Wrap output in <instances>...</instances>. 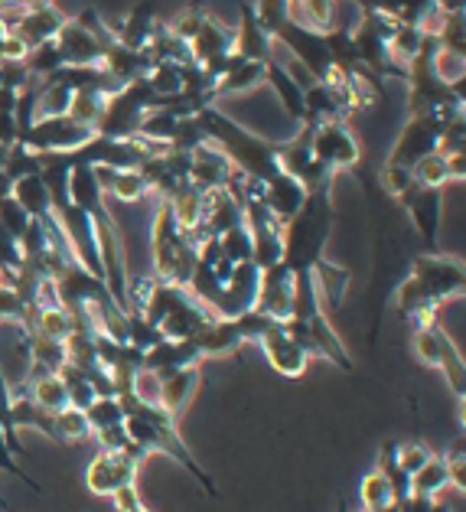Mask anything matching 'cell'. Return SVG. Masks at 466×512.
<instances>
[{"instance_id": "obj_47", "label": "cell", "mask_w": 466, "mask_h": 512, "mask_svg": "<svg viewBox=\"0 0 466 512\" xmlns=\"http://www.w3.org/2000/svg\"><path fill=\"white\" fill-rule=\"evenodd\" d=\"M379 180H382V186H385V193H392L395 199L408 190V186L414 183V173L411 170H405V167H392V164H385L382 167V173H379Z\"/></svg>"}, {"instance_id": "obj_40", "label": "cell", "mask_w": 466, "mask_h": 512, "mask_svg": "<svg viewBox=\"0 0 466 512\" xmlns=\"http://www.w3.org/2000/svg\"><path fill=\"white\" fill-rule=\"evenodd\" d=\"M33 173H40V154H33L30 147H23L20 141L7 151V164H4V177L10 183H17L23 177H33Z\"/></svg>"}, {"instance_id": "obj_34", "label": "cell", "mask_w": 466, "mask_h": 512, "mask_svg": "<svg viewBox=\"0 0 466 512\" xmlns=\"http://www.w3.org/2000/svg\"><path fill=\"white\" fill-rule=\"evenodd\" d=\"M85 418H88V428H92V434L98 431H108V428H118V424H124V405L121 398H95L92 405L85 408Z\"/></svg>"}, {"instance_id": "obj_28", "label": "cell", "mask_w": 466, "mask_h": 512, "mask_svg": "<svg viewBox=\"0 0 466 512\" xmlns=\"http://www.w3.org/2000/svg\"><path fill=\"white\" fill-rule=\"evenodd\" d=\"M193 340L199 346V353H203V359L232 356V353H238V349L245 346L242 333H238V327H235V320H219V317L212 320L199 336H193Z\"/></svg>"}, {"instance_id": "obj_30", "label": "cell", "mask_w": 466, "mask_h": 512, "mask_svg": "<svg viewBox=\"0 0 466 512\" xmlns=\"http://www.w3.org/2000/svg\"><path fill=\"white\" fill-rule=\"evenodd\" d=\"M261 82H264V62H248V59L235 56L229 72L216 79V98L248 92V89H255V85H261Z\"/></svg>"}, {"instance_id": "obj_45", "label": "cell", "mask_w": 466, "mask_h": 512, "mask_svg": "<svg viewBox=\"0 0 466 512\" xmlns=\"http://www.w3.org/2000/svg\"><path fill=\"white\" fill-rule=\"evenodd\" d=\"M434 454H431V447L427 444H421V441H408V444H398V467L408 473H418L427 460H431Z\"/></svg>"}, {"instance_id": "obj_50", "label": "cell", "mask_w": 466, "mask_h": 512, "mask_svg": "<svg viewBox=\"0 0 466 512\" xmlns=\"http://www.w3.org/2000/svg\"><path fill=\"white\" fill-rule=\"evenodd\" d=\"M14 193V183H10L7 177H4V170H0V203H4V199Z\"/></svg>"}, {"instance_id": "obj_2", "label": "cell", "mask_w": 466, "mask_h": 512, "mask_svg": "<svg viewBox=\"0 0 466 512\" xmlns=\"http://www.w3.org/2000/svg\"><path fill=\"white\" fill-rule=\"evenodd\" d=\"M333 222L336 209L330 190L307 193L300 212L284 226V265L294 274L313 271V265L326 258V242L333 235Z\"/></svg>"}, {"instance_id": "obj_1", "label": "cell", "mask_w": 466, "mask_h": 512, "mask_svg": "<svg viewBox=\"0 0 466 512\" xmlns=\"http://www.w3.org/2000/svg\"><path fill=\"white\" fill-rule=\"evenodd\" d=\"M196 121L203 124V131L219 151L229 157V164L245 173L251 180L271 183L277 173H281V164H277V144L264 141V137L251 134L248 128H242L238 121H232L229 115H222L216 105L203 108L196 115Z\"/></svg>"}, {"instance_id": "obj_19", "label": "cell", "mask_w": 466, "mask_h": 512, "mask_svg": "<svg viewBox=\"0 0 466 512\" xmlns=\"http://www.w3.org/2000/svg\"><path fill=\"white\" fill-rule=\"evenodd\" d=\"M304 327H307V346H310L313 356L333 362V366L346 369V372L352 369L349 349H346L343 340H339V333L333 330V323H330V317H326V310H320V314H313L310 320H304Z\"/></svg>"}, {"instance_id": "obj_57", "label": "cell", "mask_w": 466, "mask_h": 512, "mask_svg": "<svg viewBox=\"0 0 466 512\" xmlns=\"http://www.w3.org/2000/svg\"><path fill=\"white\" fill-rule=\"evenodd\" d=\"M362 512H372V509H362Z\"/></svg>"}, {"instance_id": "obj_3", "label": "cell", "mask_w": 466, "mask_h": 512, "mask_svg": "<svg viewBox=\"0 0 466 512\" xmlns=\"http://www.w3.org/2000/svg\"><path fill=\"white\" fill-rule=\"evenodd\" d=\"M154 278L170 281L176 287H186L196 268V242L173 216V206L160 199L154 216Z\"/></svg>"}, {"instance_id": "obj_4", "label": "cell", "mask_w": 466, "mask_h": 512, "mask_svg": "<svg viewBox=\"0 0 466 512\" xmlns=\"http://www.w3.org/2000/svg\"><path fill=\"white\" fill-rule=\"evenodd\" d=\"M264 349V356L274 366V372H281L287 379L304 376L310 366V346H307V327L300 320H274L264 336L258 340Z\"/></svg>"}, {"instance_id": "obj_25", "label": "cell", "mask_w": 466, "mask_h": 512, "mask_svg": "<svg viewBox=\"0 0 466 512\" xmlns=\"http://www.w3.org/2000/svg\"><path fill=\"white\" fill-rule=\"evenodd\" d=\"M245 222V209L242 203L229 193V190H212L206 196V209H203V235H225L229 229L242 226Z\"/></svg>"}, {"instance_id": "obj_32", "label": "cell", "mask_w": 466, "mask_h": 512, "mask_svg": "<svg viewBox=\"0 0 466 512\" xmlns=\"http://www.w3.org/2000/svg\"><path fill=\"white\" fill-rule=\"evenodd\" d=\"M447 486H450V473H447L444 457H431L418 473H411V493L414 496L437 499Z\"/></svg>"}, {"instance_id": "obj_23", "label": "cell", "mask_w": 466, "mask_h": 512, "mask_svg": "<svg viewBox=\"0 0 466 512\" xmlns=\"http://www.w3.org/2000/svg\"><path fill=\"white\" fill-rule=\"evenodd\" d=\"M264 82L271 85L277 102H281V108L287 111V118H291L294 124H300L304 128L307 121V108H304V89L291 79V72L284 69V62H274L268 59L264 62Z\"/></svg>"}, {"instance_id": "obj_46", "label": "cell", "mask_w": 466, "mask_h": 512, "mask_svg": "<svg viewBox=\"0 0 466 512\" xmlns=\"http://www.w3.org/2000/svg\"><path fill=\"white\" fill-rule=\"evenodd\" d=\"M444 464L450 473V486H457V493L466 490V454H463V437L444 454Z\"/></svg>"}, {"instance_id": "obj_56", "label": "cell", "mask_w": 466, "mask_h": 512, "mask_svg": "<svg viewBox=\"0 0 466 512\" xmlns=\"http://www.w3.org/2000/svg\"><path fill=\"white\" fill-rule=\"evenodd\" d=\"M0 509H7V503H4V499H0Z\"/></svg>"}, {"instance_id": "obj_16", "label": "cell", "mask_w": 466, "mask_h": 512, "mask_svg": "<svg viewBox=\"0 0 466 512\" xmlns=\"http://www.w3.org/2000/svg\"><path fill=\"white\" fill-rule=\"evenodd\" d=\"M62 23H66V14L49 0V4H36V7H27L23 14L10 23V33L20 36L23 43H27V49L40 46V43H49L56 40Z\"/></svg>"}, {"instance_id": "obj_7", "label": "cell", "mask_w": 466, "mask_h": 512, "mask_svg": "<svg viewBox=\"0 0 466 512\" xmlns=\"http://www.w3.org/2000/svg\"><path fill=\"white\" fill-rule=\"evenodd\" d=\"M411 278L418 281V287L427 294V301L434 307L453 301V297L463 294L466 287V271L460 258L440 255V252H424L414 258Z\"/></svg>"}, {"instance_id": "obj_14", "label": "cell", "mask_w": 466, "mask_h": 512, "mask_svg": "<svg viewBox=\"0 0 466 512\" xmlns=\"http://www.w3.org/2000/svg\"><path fill=\"white\" fill-rule=\"evenodd\" d=\"M258 287H261V268L255 265V261H242V265H235L229 284L222 287L216 317L219 320H235V317L248 314V310H255Z\"/></svg>"}, {"instance_id": "obj_22", "label": "cell", "mask_w": 466, "mask_h": 512, "mask_svg": "<svg viewBox=\"0 0 466 512\" xmlns=\"http://www.w3.org/2000/svg\"><path fill=\"white\" fill-rule=\"evenodd\" d=\"M160 27V14H157V4L154 0H141L134 4V10L128 14V20L121 27H111L115 40L128 49H147V43L154 40V33Z\"/></svg>"}, {"instance_id": "obj_37", "label": "cell", "mask_w": 466, "mask_h": 512, "mask_svg": "<svg viewBox=\"0 0 466 512\" xmlns=\"http://www.w3.org/2000/svg\"><path fill=\"white\" fill-rule=\"evenodd\" d=\"M362 509H372V512H382L395 503V490H392V483L385 480V473L375 467L369 477L362 480Z\"/></svg>"}, {"instance_id": "obj_18", "label": "cell", "mask_w": 466, "mask_h": 512, "mask_svg": "<svg viewBox=\"0 0 466 512\" xmlns=\"http://www.w3.org/2000/svg\"><path fill=\"white\" fill-rule=\"evenodd\" d=\"M304 199H307V190L300 186V180L287 177V173H277L271 183H264V199H261V203L274 216L277 226L284 229L287 222H291L300 212Z\"/></svg>"}, {"instance_id": "obj_44", "label": "cell", "mask_w": 466, "mask_h": 512, "mask_svg": "<svg viewBox=\"0 0 466 512\" xmlns=\"http://www.w3.org/2000/svg\"><path fill=\"white\" fill-rule=\"evenodd\" d=\"M33 310H36V307H27V304H23V297L14 291V287H10V284H0V320H7V323H14V320H17L20 327H23V323L30 320Z\"/></svg>"}, {"instance_id": "obj_29", "label": "cell", "mask_w": 466, "mask_h": 512, "mask_svg": "<svg viewBox=\"0 0 466 512\" xmlns=\"http://www.w3.org/2000/svg\"><path fill=\"white\" fill-rule=\"evenodd\" d=\"M10 392H23L30 395L36 405H40L43 411H49V415H59V411L69 408V395H66V385H62L59 376H43L36 382H20L17 389Z\"/></svg>"}, {"instance_id": "obj_53", "label": "cell", "mask_w": 466, "mask_h": 512, "mask_svg": "<svg viewBox=\"0 0 466 512\" xmlns=\"http://www.w3.org/2000/svg\"><path fill=\"white\" fill-rule=\"evenodd\" d=\"M7 151H10V147L0 144V170H4V164H7Z\"/></svg>"}, {"instance_id": "obj_35", "label": "cell", "mask_w": 466, "mask_h": 512, "mask_svg": "<svg viewBox=\"0 0 466 512\" xmlns=\"http://www.w3.org/2000/svg\"><path fill=\"white\" fill-rule=\"evenodd\" d=\"M23 66H27V72L33 79H49L53 72H59L66 62H62V53H59V46L56 40H49V43H40V46H33L27 59H23Z\"/></svg>"}, {"instance_id": "obj_42", "label": "cell", "mask_w": 466, "mask_h": 512, "mask_svg": "<svg viewBox=\"0 0 466 512\" xmlns=\"http://www.w3.org/2000/svg\"><path fill=\"white\" fill-rule=\"evenodd\" d=\"M30 222H33V219L27 216V209H23L14 196H7L4 203H0V229H4L17 245H20V239H23V232L30 229Z\"/></svg>"}, {"instance_id": "obj_26", "label": "cell", "mask_w": 466, "mask_h": 512, "mask_svg": "<svg viewBox=\"0 0 466 512\" xmlns=\"http://www.w3.org/2000/svg\"><path fill=\"white\" fill-rule=\"evenodd\" d=\"M313 284H317V294H320V307L326 310H336L343 307L346 301V291L352 284V271L349 268H339V265H330L326 258H320L317 265H313Z\"/></svg>"}, {"instance_id": "obj_51", "label": "cell", "mask_w": 466, "mask_h": 512, "mask_svg": "<svg viewBox=\"0 0 466 512\" xmlns=\"http://www.w3.org/2000/svg\"><path fill=\"white\" fill-rule=\"evenodd\" d=\"M431 512H453V506L450 503H444V499H431Z\"/></svg>"}, {"instance_id": "obj_13", "label": "cell", "mask_w": 466, "mask_h": 512, "mask_svg": "<svg viewBox=\"0 0 466 512\" xmlns=\"http://www.w3.org/2000/svg\"><path fill=\"white\" fill-rule=\"evenodd\" d=\"M294 271L284 265H271L261 271V287H258V301L255 310L271 320H291L294 310Z\"/></svg>"}, {"instance_id": "obj_52", "label": "cell", "mask_w": 466, "mask_h": 512, "mask_svg": "<svg viewBox=\"0 0 466 512\" xmlns=\"http://www.w3.org/2000/svg\"><path fill=\"white\" fill-rule=\"evenodd\" d=\"M7 33H10V30H7V23L0 20V49H4V40H7Z\"/></svg>"}, {"instance_id": "obj_48", "label": "cell", "mask_w": 466, "mask_h": 512, "mask_svg": "<svg viewBox=\"0 0 466 512\" xmlns=\"http://www.w3.org/2000/svg\"><path fill=\"white\" fill-rule=\"evenodd\" d=\"M111 499H115V509L118 512H134V509L144 506L141 503V493H137V486H124V490H118Z\"/></svg>"}, {"instance_id": "obj_41", "label": "cell", "mask_w": 466, "mask_h": 512, "mask_svg": "<svg viewBox=\"0 0 466 512\" xmlns=\"http://www.w3.org/2000/svg\"><path fill=\"white\" fill-rule=\"evenodd\" d=\"M411 173H414V183L431 186V190H444V186L450 183V167H447V157L444 154L424 157Z\"/></svg>"}, {"instance_id": "obj_9", "label": "cell", "mask_w": 466, "mask_h": 512, "mask_svg": "<svg viewBox=\"0 0 466 512\" xmlns=\"http://www.w3.org/2000/svg\"><path fill=\"white\" fill-rule=\"evenodd\" d=\"M92 137L95 131L85 128V124L72 121L69 115H53V118H36L20 144L30 147L33 154H72L85 141H92Z\"/></svg>"}, {"instance_id": "obj_17", "label": "cell", "mask_w": 466, "mask_h": 512, "mask_svg": "<svg viewBox=\"0 0 466 512\" xmlns=\"http://www.w3.org/2000/svg\"><path fill=\"white\" fill-rule=\"evenodd\" d=\"M235 177V167L229 164V157L212 141H206L203 147H196L193 151V167H190V183L199 186V190H225L229 180Z\"/></svg>"}, {"instance_id": "obj_43", "label": "cell", "mask_w": 466, "mask_h": 512, "mask_svg": "<svg viewBox=\"0 0 466 512\" xmlns=\"http://www.w3.org/2000/svg\"><path fill=\"white\" fill-rule=\"evenodd\" d=\"M219 245H222V255L232 261V265H242V261H251V232L242 222V226L229 229L225 235H219Z\"/></svg>"}, {"instance_id": "obj_49", "label": "cell", "mask_w": 466, "mask_h": 512, "mask_svg": "<svg viewBox=\"0 0 466 512\" xmlns=\"http://www.w3.org/2000/svg\"><path fill=\"white\" fill-rule=\"evenodd\" d=\"M398 506V512H431V499L427 496H405L401 503H395Z\"/></svg>"}, {"instance_id": "obj_38", "label": "cell", "mask_w": 466, "mask_h": 512, "mask_svg": "<svg viewBox=\"0 0 466 512\" xmlns=\"http://www.w3.org/2000/svg\"><path fill=\"white\" fill-rule=\"evenodd\" d=\"M105 102H108L105 92H75L72 105H69V118L95 131V124H98V118H102V111H105Z\"/></svg>"}, {"instance_id": "obj_27", "label": "cell", "mask_w": 466, "mask_h": 512, "mask_svg": "<svg viewBox=\"0 0 466 512\" xmlns=\"http://www.w3.org/2000/svg\"><path fill=\"white\" fill-rule=\"evenodd\" d=\"M95 177H98V186H102L105 199H118V203H137V199H144L150 190L144 177L137 170H108V167H95Z\"/></svg>"}, {"instance_id": "obj_31", "label": "cell", "mask_w": 466, "mask_h": 512, "mask_svg": "<svg viewBox=\"0 0 466 512\" xmlns=\"http://www.w3.org/2000/svg\"><path fill=\"white\" fill-rule=\"evenodd\" d=\"M17 199V203L27 209L30 219H46L53 216V199H49V190L43 186L40 173H33V177H23L14 183V193H10Z\"/></svg>"}, {"instance_id": "obj_20", "label": "cell", "mask_w": 466, "mask_h": 512, "mask_svg": "<svg viewBox=\"0 0 466 512\" xmlns=\"http://www.w3.org/2000/svg\"><path fill=\"white\" fill-rule=\"evenodd\" d=\"M199 382H203V372H199V366L180 369V372H173V376L160 379L157 405L167 411L173 421H180L183 411L190 408V402H193L196 392H199Z\"/></svg>"}, {"instance_id": "obj_15", "label": "cell", "mask_w": 466, "mask_h": 512, "mask_svg": "<svg viewBox=\"0 0 466 512\" xmlns=\"http://www.w3.org/2000/svg\"><path fill=\"white\" fill-rule=\"evenodd\" d=\"M199 362H203V353H199L196 340H163L144 353L141 372H150V376H157V379H167L180 369L199 366Z\"/></svg>"}, {"instance_id": "obj_6", "label": "cell", "mask_w": 466, "mask_h": 512, "mask_svg": "<svg viewBox=\"0 0 466 512\" xmlns=\"http://www.w3.org/2000/svg\"><path fill=\"white\" fill-rule=\"evenodd\" d=\"M460 115H463V111H460ZM450 118H457V115H444V111H434V115H411V121L398 134L392 154H388V164L414 170L424 157L437 154L440 134H444Z\"/></svg>"}, {"instance_id": "obj_33", "label": "cell", "mask_w": 466, "mask_h": 512, "mask_svg": "<svg viewBox=\"0 0 466 512\" xmlns=\"http://www.w3.org/2000/svg\"><path fill=\"white\" fill-rule=\"evenodd\" d=\"M147 82L160 98H176L183 92L186 66H180V62H154L150 72H147Z\"/></svg>"}, {"instance_id": "obj_12", "label": "cell", "mask_w": 466, "mask_h": 512, "mask_svg": "<svg viewBox=\"0 0 466 512\" xmlns=\"http://www.w3.org/2000/svg\"><path fill=\"white\" fill-rule=\"evenodd\" d=\"M137 470H141V464L134 457L102 451L85 470V486L95 496H115L124 486H137Z\"/></svg>"}, {"instance_id": "obj_5", "label": "cell", "mask_w": 466, "mask_h": 512, "mask_svg": "<svg viewBox=\"0 0 466 512\" xmlns=\"http://www.w3.org/2000/svg\"><path fill=\"white\" fill-rule=\"evenodd\" d=\"M414 353L424 362V366L431 369H440L450 382V389L457 398L466 395V366H463V356L460 349L453 346V340L447 336V330L440 327L437 317L421 323L418 330H414Z\"/></svg>"}, {"instance_id": "obj_39", "label": "cell", "mask_w": 466, "mask_h": 512, "mask_svg": "<svg viewBox=\"0 0 466 512\" xmlns=\"http://www.w3.org/2000/svg\"><path fill=\"white\" fill-rule=\"evenodd\" d=\"M92 437V428H88L85 411L79 408H66L56 415V444H79Z\"/></svg>"}, {"instance_id": "obj_10", "label": "cell", "mask_w": 466, "mask_h": 512, "mask_svg": "<svg viewBox=\"0 0 466 512\" xmlns=\"http://www.w3.org/2000/svg\"><path fill=\"white\" fill-rule=\"evenodd\" d=\"M277 43H284L287 46V53L294 56V62L300 69L307 72V76L313 82H323V79H330V72H333V59L330 53H326V40H323V33L317 30H307V27H300V23H287V27L274 36Z\"/></svg>"}, {"instance_id": "obj_54", "label": "cell", "mask_w": 466, "mask_h": 512, "mask_svg": "<svg viewBox=\"0 0 466 512\" xmlns=\"http://www.w3.org/2000/svg\"><path fill=\"white\" fill-rule=\"evenodd\" d=\"M0 89H7V85H4V66H0Z\"/></svg>"}, {"instance_id": "obj_8", "label": "cell", "mask_w": 466, "mask_h": 512, "mask_svg": "<svg viewBox=\"0 0 466 512\" xmlns=\"http://www.w3.org/2000/svg\"><path fill=\"white\" fill-rule=\"evenodd\" d=\"M310 151H313V160H320V164H326L333 173L356 170L362 160L359 137L349 131L346 121L310 124Z\"/></svg>"}, {"instance_id": "obj_11", "label": "cell", "mask_w": 466, "mask_h": 512, "mask_svg": "<svg viewBox=\"0 0 466 512\" xmlns=\"http://www.w3.org/2000/svg\"><path fill=\"white\" fill-rule=\"evenodd\" d=\"M401 209L411 216V226L418 229L421 242L437 252L440 239V219H444V190H431V186L411 183L405 193L398 196Z\"/></svg>"}, {"instance_id": "obj_36", "label": "cell", "mask_w": 466, "mask_h": 512, "mask_svg": "<svg viewBox=\"0 0 466 512\" xmlns=\"http://www.w3.org/2000/svg\"><path fill=\"white\" fill-rule=\"evenodd\" d=\"M251 10H255L261 30L268 33L271 40L291 23V0H255Z\"/></svg>"}, {"instance_id": "obj_55", "label": "cell", "mask_w": 466, "mask_h": 512, "mask_svg": "<svg viewBox=\"0 0 466 512\" xmlns=\"http://www.w3.org/2000/svg\"><path fill=\"white\" fill-rule=\"evenodd\" d=\"M134 512H150V509H147V506H141V509H134Z\"/></svg>"}, {"instance_id": "obj_24", "label": "cell", "mask_w": 466, "mask_h": 512, "mask_svg": "<svg viewBox=\"0 0 466 512\" xmlns=\"http://www.w3.org/2000/svg\"><path fill=\"white\" fill-rule=\"evenodd\" d=\"M190 53H193L196 66H203V62H209V59L235 53V30L219 23L216 17H206L203 27H199L196 36L190 40Z\"/></svg>"}, {"instance_id": "obj_21", "label": "cell", "mask_w": 466, "mask_h": 512, "mask_svg": "<svg viewBox=\"0 0 466 512\" xmlns=\"http://www.w3.org/2000/svg\"><path fill=\"white\" fill-rule=\"evenodd\" d=\"M238 14H242V20H238V27H235V56L248 59V62L274 59V40L261 30V23L255 17V10H251V4L238 7Z\"/></svg>"}]
</instances>
